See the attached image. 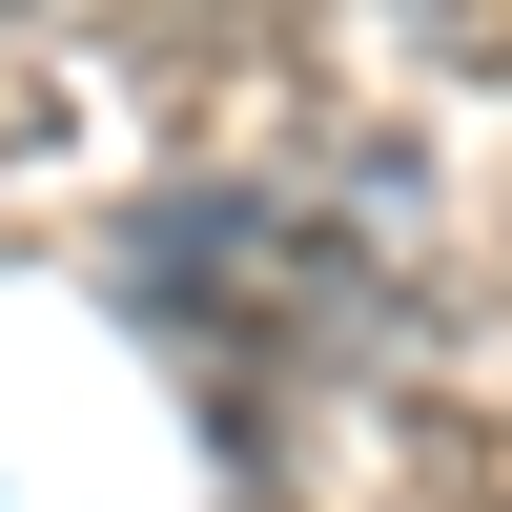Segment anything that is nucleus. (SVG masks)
Instances as JSON below:
<instances>
[{
	"label": "nucleus",
	"mask_w": 512,
	"mask_h": 512,
	"mask_svg": "<svg viewBox=\"0 0 512 512\" xmlns=\"http://www.w3.org/2000/svg\"><path fill=\"white\" fill-rule=\"evenodd\" d=\"M410 62H451V82H512V0H431V21H410Z\"/></svg>",
	"instance_id": "f257e3e1"
},
{
	"label": "nucleus",
	"mask_w": 512,
	"mask_h": 512,
	"mask_svg": "<svg viewBox=\"0 0 512 512\" xmlns=\"http://www.w3.org/2000/svg\"><path fill=\"white\" fill-rule=\"evenodd\" d=\"M62 144V62H21V41H0V164H41Z\"/></svg>",
	"instance_id": "f03ea898"
}]
</instances>
